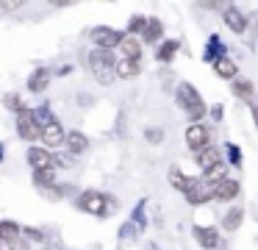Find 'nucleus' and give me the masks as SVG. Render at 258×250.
<instances>
[{
    "label": "nucleus",
    "instance_id": "nucleus-20",
    "mask_svg": "<svg viewBox=\"0 0 258 250\" xmlns=\"http://www.w3.org/2000/svg\"><path fill=\"white\" fill-rule=\"evenodd\" d=\"M214 72H217L219 78H225V81H236V75H239V64L225 56V59H219L217 64H214Z\"/></svg>",
    "mask_w": 258,
    "mask_h": 250
},
{
    "label": "nucleus",
    "instance_id": "nucleus-26",
    "mask_svg": "<svg viewBox=\"0 0 258 250\" xmlns=\"http://www.w3.org/2000/svg\"><path fill=\"white\" fill-rule=\"evenodd\" d=\"M167 178H169V183H172V186L178 189V192H186V189H189V183H191V178H186L183 172L178 170V167H169Z\"/></svg>",
    "mask_w": 258,
    "mask_h": 250
},
{
    "label": "nucleus",
    "instance_id": "nucleus-23",
    "mask_svg": "<svg viewBox=\"0 0 258 250\" xmlns=\"http://www.w3.org/2000/svg\"><path fill=\"white\" fill-rule=\"evenodd\" d=\"M241 220H244V209H241V206H233V209H230L228 214L222 217V228L233 233V231H239Z\"/></svg>",
    "mask_w": 258,
    "mask_h": 250
},
{
    "label": "nucleus",
    "instance_id": "nucleus-17",
    "mask_svg": "<svg viewBox=\"0 0 258 250\" xmlns=\"http://www.w3.org/2000/svg\"><path fill=\"white\" fill-rule=\"evenodd\" d=\"M230 92H233L239 100H247V103H250L252 94H255V83H252L250 78H236V81L230 83Z\"/></svg>",
    "mask_w": 258,
    "mask_h": 250
},
{
    "label": "nucleus",
    "instance_id": "nucleus-34",
    "mask_svg": "<svg viewBox=\"0 0 258 250\" xmlns=\"http://www.w3.org/2000/svg\"><path fill=\"white\" fill-rule=\"evenodd\" d=\"M222 114H225V106L222 103L211 106V117H214V120H222Z\"/></svg>",
    "mask_w": 258,
    "mask_h": 250
},
{
    "label": "nucleus",
    "instance_id": "nucleus-11",
    "mask_svg": "<svg viewBox=\"0 0 258 250\" xmlns=\"http://www.w3.org/2000/svg\"><path fill=\"white\" fill-rule=\"evenodd\" d=\"M191 236H195V242L200 244L203 250H217V247H219V231H217V228H203V225H195Z\"/></svg>",
    "mask_w": 258,
    "mask_h": 250
},
{
    "label": "nucleus",
    "instance_id": "nucleus-8",
    "mask_svg": "<svg viewBox=\"0 0 258 250\" xmlns=\"http://www.w3.org/2000/svg\"><path fill=\"white\" fill-rule=\"evenodd\" d=\"M183 197H186V203H189V206H203V203L211 200V186L203 183L200 178H191V183H189V189L183 192Z\"/></svg>",
    "mask_w": 258,
    "mask_h": 250
},
{
    "label": "nucleus",
    "instance_id": "nucleus-12",
    "mask_svg": "<svg viewBox=\"0 0 258 250\" xmlns=\"http://www.w3.org/2000/svg\"><path fill=\"white\" fill-rule=\"evenodd\" d=\"M195 161H197V167L206 172V170H211L214 164H219V161H222V150L214 147V144H206L203 150H197V153H195Z\"/></svg>",
    "mask_w": 258,
    "mask_h": 250
},
{
    "label": "nucleus",
    "instance_id": "nucleus-5",
    "mask_svg": "<svg viewBox=\"0 0 258 250\" xmlns=\"http://www.w3.org/2000/svg\"><path fill=\"white\" fill-rule=\"evenodd\" d=\"M17 133L25 142H36V139L42 136V128H39V122L34 120V111L31 109H25L23 114H17Z\"/></svg>",
    "mask_w": 258,
    "mask_h": 250
},
{
    "label": "nucleus",
    "instance_id": "nucleus-15",
    "mask_svg": "<svg viewBox=\"0 0 258 250\" xmlns=\"http://www.w3.org/2000/svg\"><path fill=\"white\" fill-rule=\"evenodd\" d=\"M64 142H67V150L73 156H81L89 150V136H86L84 131H70L67 136H64Z\"/></svg>",
    "mask_w": 258,
    "mask_h": 250
},
{
    "label": "nucleus",
    "instance_id": "nucleus-16",
    "mask_svg": "<svg viewBox=\"0 0 258 250\" xmlns=\"http://www.w3.org/2000/svg\"><path fill=\"white\" fill-rule=\"evenodd\" d=\"M142 39H136V36H125L122 42H119V50H122V59H128V61H139L142 59Z\"/></svg>",
    "mask_w": 258,
    "mask_h": 250
},
{
    "label": "nucleus",
    "instance_id": "nucleus-18",
    "mask_svg": "<svg viewBox=\"0 0 258 250\" xmlns=\"http://www.w3.org/2000/svg\"><path fill=\"white\" fill-rule=\"evenodd\" d=\"M50 75H53V72L47 70V67L34 70V72H31V78H28V89H31V92H45L47 83H50Z\"/></svg>",
    "mask_w": 258,
    "mask_h": 250
},
{
    "label": "nucleus",
    "instance_id": "nucleus-7",
    "mask_svg": "<svg viewBox=\"0 0 258 250\" xmlns=\"http://www.w3.org/2000/svg\"><path fill=\"white\" fill-rule=\"evenodd\" d=\"M241 192L239 181L236 178H225V181H219L217 186H211V200H219V203H230V200H236Z\"/></svg>",
    "mask_w": 258,
    "mask_h": 250
},
{
    "label": "nucleus",
    "instance_id": "nucleus-21",
    "mask_svg": "<svg viewBox=\"0 0 258 250\" xmlns=\"http://www.w3.org/2000/svg\"><path fill=\"white\" fill-rule=\"evenodd\" d=\"M219 59H225V44L219 42V36H211L206 44V53H203V61H208V64H217Z\"/></svg>",
    "mask_w": 258,
    "mask_h": 250
},
{
    "label": "nucleus",
    "instance_id": "nucleus-37",
    "mask_svg": "<svg viewBox=\"0 0 258 250\" xmlns=\"http://www.w3.org/2000/svg\"><path fill=\"white\" fill-rule=\"evenodd\" d=\"M145 250H158V244H150V242H147V244H145Z\"/></svg>",
    "mask_w": 258,
    "mask_h": 250
},
{
    "label": "nucleus",
    "instance_id": "nucleus-29",
    "mask_svg": "<svg viewBox=\"0 0 258 250\" xmlns=\"http://www.w3.org/2000/svg\"><path fill=\"white\" fill-rule=\"evenodd\" d=\"M3 106H6L9 111H14V114H23L25 109H28V106L23 103V97H20V94H6V97H3Z\"/></svg>",
    "mask_w": 258,
    "mask_h": 250
},
{
    "label": "nucleus",
    "instance_id": "nucleus-6",
    "mask_svg": "<svg viewBox=\"0 0 258 250\" xmlns=\"http://www.w3.org/2000/svg\"><path fill=\"white\" fill-rule=\"evenodd\" d=\"M186 144H189V150H203L206 147V144H211V131H208L206 125H203V122H191L189 128H186Z\"/></svg>",
    "mask_w": 258,
    "mask_h": 250
},
{
    "label": "nucleus",
    "instance_id": "nucleus-9",
    "mask_svg": "<svg viewBox=\"0 0 258 250\" xmlns=\"http://www.w3.org/2000/svg\"><path fill=\"white\" fill-rule=\"evenodd\" d=\"M64 136H67V133H64V128H61V122L58 120H53V122H47L45 128H42V147H58V144H64Z\"/></svg>",
    "mask_w": 258,
    "mask_h": 250
},
{
    "label": "nucleus",
    "instance_id": "nucleus-30",
    "mask_svg": "<svg viewBox=\"0 0 258 250\" xmlns=\"http://www.w3.org/2000/svg\"><path fill=\"white\" fill-rule=\"evenodd\" d=\"M20 233H23V239H28V242H42L45 244L47 242V236H45V231H39V228H20Z\"/></svg>",
    "mask_w": 258,
    "mask_h": 250
},
{
    "label": "nucleus",
    "instance_id": "nucleus-38",
    "mask_svg": "<svg viewBox=\"0 0 258 250\" xmlns=\"http://www.w3.org/2000/svg\"><path fill=\"white\" fill-rule=\"evenodd\" d=\"M0 159H3V144H0Z\"/></svg>",
    "mask_w": 258,
    "mask_h": 250
},
{
    "label": "nucleus",
    "instance_id": "nucleus-13",
    "mask_svg": "<svg viewBox=\"0 0 258 250\" xmlns=\"http://www.w3.org/2000/svg\"><path fill=\"white\" fill-rule=\"evenodd\" d=\"M222 17H225V25H228L233 33H244L247 31V20H244V14H241L236 6H225Z\"/></svg>",
    "mask_w": 258,
    "mask_h": 250
},
{
    "label": "nucleus",
    "instance_id": "nucleus-25",
    "mask_svg": "<svg viewBox=\"0 0 258 250\" xmlns=\"http://www.w3.org/2000/svg\"><path fill=\"white\" fill-rule=\"evenodd\" d=\"M34 183L42 189H53L56 186V167H50V170H34Z\"/></svg>",
    "mask_w": 258,
    "mask_h": 250
},
{
    "label": "nucleus",
    "instance_id": "nucleus-3",
    "mask_svg": "<svg viewBox=\"0 0 258 250\" xmlns=\"http://www.w3.org/2000/svg\"><path fill=\"white\" fill-rule=\"evenodd\" d=\"M114 67H117L114 53H108V50H92V53H89V70H92V75H95L103 86H108V83L117 78V75H114Z\"/></svg>",
    "mask_w": 258,
    "mask_h": 250
},
{
    "label": "nucleus",
    "instance_id": "nucleus-2",
    "mask_svg": "<svg viewBox=\"0 0 258 250\" xmlns=\"http://www.w3.org/2000/svg\"><path fill=\"white\" fill-rule=\"evenodd\" d=\"M78 209L86 211V214H92V217H106L108 211L117 209V203H114L108 194L97 192V189H86V192H81V197H78Z\"/></svg>",
    "mask_w": 258,
    "mask_h": 250
},
{
    "label": "nucleus",
    "instance_id": "nucleus-1",
    "mask_svg": "<svg viewBox=\"0 0 258 250\" xmlns=\"http://www.w3.org/2000/svg\"><path fill=\"white\" fill-rule=\"evenodd\" d=\"M175 100H178V106L183 109V114L189 117L191 122H200L203 117H206V111H208L203 94L197 92L189 81H180L178 83V89H175Z\"/></svg>",
    "mask_w": 258,
    "mask_h": 250
},
{
    "label": "nucleus",
    "instance_id": "nucleus-36",
    "mask_svg": "<svg viewBox=\"0 0 258 250\" xmlns=\"http://www.w3.org/2000/svg\"><path fill=\"white\" fill-rule=\"evenodd\" d=\"M252 117H255V125H258V103H252Z\"/></svg>",
    "mask_w": 258,
    "mask_h": 250
},
{
    "label": "nucleus",
    "instance_id": "nucleus-32",
    "mask_svg": "<svg viewBox=\"0 0 258 250\" xmlns=\"http://www.w3.org/2000/svg\"><path fill=\"white\" fill-rule=\"evenodd\" d=\"M225 150H228V159H230V164H233V167H241V150L236 147L233 142H230Z\"/></svg>",
    "mask_w": 258,
    "mask_h": 250
},
{
    "label": "nucleus",
    "instance_id": "nucleus-33",
    "mask_svg": "<svg viewBox=\"0 0 258 250\" xmlns=\"http://www.w3.org/2000/svg\"><path fill=\"white\" fill-rule=\"evenodd\" d=\"M145 139H147V142H164V131H161V128H147V131H145Z\"/></svg>",
    "mask_w": 258,
    "mask_h": 250
},
{
    "label": "nucleus",
    "instance_id": "nucleus-31",
    "mask_svg": "<svg viewBox=\"0 0 258 250\" xmlns=\"http://www.w3.org/2000/svg\"><path fill=\"white\" fill-rule=\"evenodd\" d=\"M9 250H31V242L28 239H23V233H20L17 239H12V242H6Z\"/></svg>",
    "mask_w": 258,
    "mask_h": 250
},
{
    "label": "nucleus",
    "instance_id": "nucleus-27",
    "mask_svg": "<svg viewBox=\"0 0 258 250\" xmlns=\"http://www.w3.org/2000/svg\"><path fill=\"white\" fill-rule=\"evenodd\" d=\"M20 236V225L14 220H0V242H12Z\"/></svg>",
    "mask_w": 258,
    "mask_h": 250
},
{
    "label": "nucleus",
    "instance_id": "nucleus-10",
    "mask_svg": "<svg viewBox=\"0 0 258 250\" xmlns=\"http://www.w3.org/2000/svg\"><path fill=\"white\" fill-rule=\"evenodd\" d=\"M28 164L34 167V170H50L53 167V153L47 147H42V144H31L28 147Z\"/></svg>",
    "mask_w": 258,
    "mask_h": 250
},
{
    "label": "nucleus",
    "instance_id": "nucleus-4",
    "mask_svg": "<svg viewBox=\"0 0 258 250\" xmlns=\"http://www.w3.org/2000/svg\"><path fill=\"white\" fill-rule=\"evenodd\" d=\"M89 39L95 42L97 50H108V53H111L114 47H119V42L125 39V33L117 31V28H108V25H97V28H92Z\"/></svg>",
    "mask_w": 258,
    "mask_h": 250
},
{
    "label": "nucleus",
    "instance_id": "nucleus-35",
    "mask_svg": "<svg viewBox=\"0 0 258 250\" xmlns=\"http://www.w3.org/2000/svg\"><path fill=\"white\" fill-rule=\"evenodd\" d=\"M45 250H64L58 242H45Z\"/></svg>",
    "mask_w": 258,
    "mask_h": 250
},
{
    "label": "nucleus",
    "instance_id": "nucleus-28",
    "mask_svg": "<svg viewBox=\"0 0 258 250\" xmlns=\"http://www.w3.org/2000/svg\"><path fill=\"white\" fill-rule=\"evenodd\" d=\"M145 28H147V17L136 14V17H131L128 28H125V36H136V33H142Z\"/></svg>",
    "mask_w": 258,
    "mask_h": 250
},
{
    "label": "nucleus",
    "instance_id": "nucleus-24",
    "mask_svg": "<svg viewBox=\"0 0 258 250\" xmlns=\"http://www.w3.org/2000/svg\"><path fill=\"white\" fill-rule=\"evenodd\" d=\"M225 178H228V164H225V161H219V164L211 167V170H206L203 183H208V186H217L219 181H225Z\"/></svg>",
    "mask_w": 258,
    "mask_h": 250
},
{
    "label": "nucleus",
    "instance_id": "nucleus-14",
    "mask_svg": "<svg viewBox=\"0 0 258 250\" xmlns=\"http://www.w3.org/2000/svg\"><path fill=\"white\" fill-rule=\"evenodd\" d=\"M164 36V22L156 17H147V28L142 31V44H158Z\"/></svg>",
    "mask_w": 258,
    "mask_h": 250
},
{
    "label": "nucleus",
    "instance_id": "nucleus-22",
    "mask_svg": "<svg viewBox=\"0 0 258 250\" xmlns=\"http://www.w3.org/2000/svg\"><path fill=\"white\" fill-rule=\"evenodd\" d=\"M178 50H180V42H178V39H167V42L158 44L156 59H158V61H164V64H169V61L175 59V53H178Z\"/></svg>",
    "mask_w": 258,
    "mask_h": 250
},
{
    "label": "nucleus",
    "instance_id": "nucleus-19",
    "mask_svg": "<svg viewBox=\"0 0 258 250\" xmlns=\"http://www.w3.org/2000/svg\"><path fill=\"white\" fill-rule=\"evenodd\" d=\"M142 72V64L139 61H128V59H119L117 67H114V75L122 78V81H131V78H136Z\"/></svg>",
    "mask_w": 258,
    "mask_h": 250
}]
</instances>
